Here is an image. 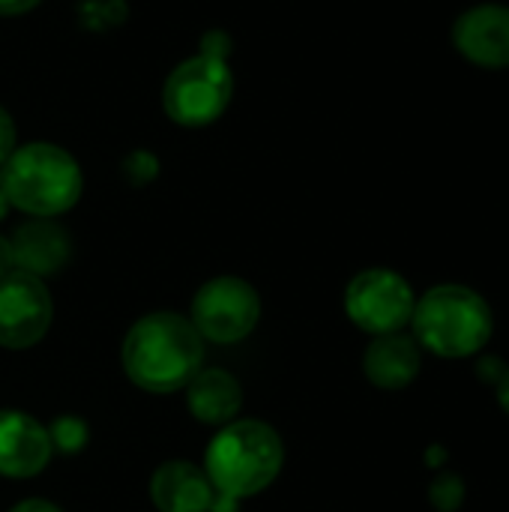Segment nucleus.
<instances>
[{"mask_svg":"<svg viewBox=\"0 0 509 512\" xmlns=\"http://www.w3.org/2000/svg\"><path fill=\"white\" fill-rule=\"evenodd\" d=\"M120 357L135 387L165 396L183 390L201 372L204 339L189 318L177 312H153L129 327Z\"/></svg>","mask_w":509,"mask_h":512,"instance_id":"1","label":"nucleus"},{"mask_svg":"<svg viewBox=\"0 0 509 512\" xmlns=\"http://www.w3.org/2000/svg\"><path fill=\"white\" fill-rule=\"evenodd\" d=\"M285 447L273 426L261 420H231L219 426L204 453V474L216 495L246 501L264 492L282 471Z\"/></svg>","mask_w":509,"mask_h":512,"instance_id":"2","label":"nucleus"},{"mask_svg":"<svg viewBox=\"0 0 509 512\" xmlns=\"http://www.w3.org/2000/svg\"><path fill=\"white\" fill-rule=\"evenodd\" d=\"M0 189L9 207L33 219H54L78 204L84 177L78 162L63 147L33 141L15 147L12 156L3 162Z\"/></svg>","mask_w":509,"mask_h":512,"instance_id":"3","label":"nucleus"},{"mask_svg":"<svg viewBox=\"0 0 509 512\" xmlns=\"http://www.w3.org/2000/svg\"><path fill=\"white\" fill-rule=\"evenodd\" d=\"M411 330L420 348L447 360H465L489 345L495 315L474 288L435 285L417 300Z\"/></svg>","mask_w":509,"mask_h":512,"instance_id":"4","label":"nucleus"},{"mask_svg":"<svg viewBox=\"0 0 509 512\" xmlns=\"http://www.w3.org/2000/svg\"><path fill=\"white\" fill-rule=\"evenodd\" d=\"M234 96V75L222 57L195 54L183 60L162 87V108L165 114L189 129L210 126L225 114Z\"/></svg>","mask_w":509,"mask_h":512,"instance_id":"5","label":"nucleus"},{"mask_svg":"<svg viewBox=\"0 0 509 512\" xmlns=\"http://www.w3.org/2000/svg\"><path fill=\"white\" fill-rule=\"evenodd\" d=\"M417 297L408 279L387 267L357 273L345 288V312L363 333L387 336L402 333L411 324Z\"/></svg>","mask_w":509,"mask_h":512,"instance_id":"6","label":"nucleus"},{"mask_svg":"<svg viewBox=\"0 0 509 512\" xmlns=\"http://www.w3.org/2000/svg\"><path fill=\"white\" fill-rule=\"evenodd\" d=\"M261 318L258 291L240 276H216L204 282L192 300V327L201 339L216 345H234L246 339Z\"/></svg>","mask_w":509,"mask_h":512,"instance_id":"7","label":"nucleus"},{"mask_svg":"<svg viewBox=\"0 0 509 512\" xmlns=\"http://www.w3.org/2000/svg\"><path fill=\"white\" fill-rule=\"evenodd\" d=\"M54 321V303L42 279L12 270L0 279V345L33 348Z\"/></svg>","mask_w":509,"mask_h":512,"instance_id":"8","label":"nucleus"},{"mask_svg":"<svg viewBox=\"0 0 509 512\" xmlns=\"http://www.w3.org/2000/svg\"><path fill=\"white\" fill-rule=\"evenodd\" d=\"M453 42L465 60L483 69L509 66V6L480 3L462 12L453 27Z\"/></svg>","mask_w":509,"mask_h":512,"instance_id":"9","label":"nucleus"},{"mask_svg":"<svg viewBox=\"0 0 509 512\" xmlns=\"http://www.w3.org/2000/svg\"><path fill=\"white\" fill-rule=\"evenodd\" d=\"M51 459L48 426L24 411H0V477L27 480Z\"/></svg>","mask_w":509,"mask_h":512,"instance_id":"10","label":"nucleus"},{"mask_svg":"<svg viewBox=\"0 0 509 512\" xmlns=\"http://www.w3.org/2000/svg\"><path fill=\"white\" fill-rule=\"evenodd\" d=\"M9 249H12L15 270L42 279V276H54L57 270H63L72 252V243H69V234L57 222L30 219L21 228H15V234L9 237Z\"/></svg>","mask_w":509,"mask_h":512,"instance_id":"11","label":"nucleus"},{"mask_svg":"<svg viewBox=\"0 0 509 512\" xmlns=\"http://www.w3.org/2000/svg\"><path fill=\"white\" fill-rule=\"evenodd\" d=\"M150 498L159 512H210L216 489L210 486L204 468L174 459L153 471Z\"/></svg>","mask_w":509,"mask_h":512,"instance_id":"12","label":"nucleus"},{"mask_svg":"<svg viewBox=\"0 0 509 512\" xmlns=\"http://www.w3.org/2000/svg\"><path fill=\"white\" fill-rule=\"evenodd\" d=\"M423 369V351L408 333L375 336L363 354L366 378L381 390H405Z\"/></svg>","mask_w":509,"mask_h":512,"instance_id":"13","label":"nucleus"},{"mask_svg":"<svg viewBox=\"0 0 509 512\" xmlns=\"http://www.w3.org/2000/svg\"><path fill=\"white\" fill-rule=\"evenodd\" d=\"M183 390L189 414L207 426H225L243 408V387L225 369H201Z\"/></svg>","mask_w":509,"mask_h":512,"instance_id":"14","label":"nucleus"},{"mask_svg":"<svg viewBox=\"0 0 509 512\" xmlns=\"http://www.w3.org/2000/svg\"><path fill=\"white\" fill-rule=\"evenodd\" d=\"M48 438H51V450H60V453L72 456V453H81L87 447L90 429H87V423L81 417L63 414L48 426Z\"/></svg>","mask_w":509,"mask_h":512,"instance_id":"15","label":"nucleus"},{"mask_svg":"<svg viewBox=\"0 0 509 512\" xmlns=\"http://www.w3.org/2000/svg\"><path fill=\"white\" fill-rule=\"evenodd\" d=\"M429 501L435 504V510L438 512H456L462 507V501H465V483H462V477L459 474H441L435 483H432V489H429Z\"/></svg>","mask_w":509,"mask_h":512,"instance_id":"16","label":"nucleus"},{"mask_svg":"<svg viewBox=\"0 0 509 512\" xmlns=\"http://www.w3.org/2000/svg\"><path fill=\"white\" fill-rule=\"evenodd\" d=\"M123 174H126L129 183L144 186L159 174V159L153 153H147V150H135V153H129L123 159Z\"/></svg>","mask_w":509,"mask_h":512,"instance_id":"17","label":"nucleus"},{"mask_svg":"<svg viewBox=\"0 0 509 512\" xmlns=\"http://www.w3.org/2000/svg\"><path fill=\"white\" fill-rule=\"evenodd\" d=\"M12 150H15V123H12L9 111L0 105V168L12 156Z\"/></svg>","mask_w":509,"mask_h":512,"instance_id":"18","label":"nucleus"},{"mask_svg":"<svg viewBox=\"0 0 509 512\" xmlns=\"http://www.w3.org/2000/svg\"><path fill=\"white\" fill-rule=\"evenodd\" d=\"M39 3L42 0H0V15H21V12H30Z\"/></svg>","mask_w":509,"mask_h":512,"instance_id":"19","label":"nucleus"},{"mask_svg":"<svg viewBox=\"0 0 509 512\" xmlns=\"http://www.w3.org/2000/svg\"><path fill=\"white\" fill-rule=\"evenodd\" d=\"M9 512H60L54 504H48V501H39V498H30V501H21V504H15Z\"/></svg>","mask_w":509,"mask_h":512,"instance_id":"20","label":"nucleus"},{"mask_svg":"<svg viewBox=\"0 0 509 512\" xmlns=\"http://www.w3.org/2000/svg\"><path fill=\"white\" fill-rule=\"evenodd\" d=\"M15 267H12V249H9V237H3L0 234V279L6 276V273H12Z\"/></svg>","mask_w":509,"mask_h":512,"instance_id":"21","label":"nucleus"},{"mask_svg":"<svg viewBox=\"0 0 509 512\" xmlns=\"http://www.w3.org/2000/svg\"><path fill=\"white\" fill-rule=\"evenodd\" d=\"M498 402H501L504 414L509 417V369H504V375H501V381H498Z\"/></svg>","mask_w":509,"mask_h":512,"instance_id":"22","label":"nucleus"},{"mask_svg":"<svg viewBox=\"0 0 509 512\" xmlns=\"http://www.w3.org/2000/svg\"><path fill=\"white\" fill-rule=\"evenodd\" d=\"M6 213H9V201H6V195L0 189V219H6Z\"/></svg>","mask_w":509,"mask_h":512,"instance_id":"23","label":"nucleus"}]
</instances>
